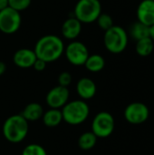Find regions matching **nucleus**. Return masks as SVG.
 Returning <instances> with one entry per match:
<instances>
[{
  "instance_id": "dca6fc26",
  "label": "nucleus",
  "mask_w": 154,
  "mask_h": 155,
  "mask_svg": "<svg viewBox=\"0 0 154 155\" xmlns=\"http://www.w3.org/2000/svg\"><path fill=\"white\" fill-rule=\"evenodd\" d=\"M85 68L92 73H98L102 71L105 66V60L100 54H91L86 59L84 64Z\"/></svg>"
},
{
  "instance_id": "4be33fe9",
  "label": "nucleus",
  "mask_w": 154,
  "mask_h": 155,
  "mask_svg": "<svg viewBox=\"0 0 154 155\" xmlns=\"http://www.w3.org/2000/svg\"><path fill=\"white\" fill-rule=\"evenodd\" d=\"M22 155H47L44 147L39 144L32 143L25 147Z\"/></svg>"
},
{
  "instance_id": "1a4fd4ad",
  "label": "nucleus",
  "mask_w": 154,
  "mask_h": 155,
  "mask_svg": "<svg viewBox=\"0 0 154 155\" xmlns=\"http://www.w3.org/2000/svg\"><path fill=\"white\" fill-rule=\"evenodd\" d=\"M149 115L150 111L148 106L140 102L130 104L124 110V118L132 124H142L145 123Z\"/></svg>"
},
{
  "instance_id": "7ed1b4c3",
  "label": "nucleus",
  "mask_w": 154,
  "mask_h": 155,
  "mask_svg": "<svg viewBox=\"0 0 154 155\" xmlns=\"http://www.w3.org/2000/svg\"><path fill=\"white\" fill-rule=\"evenodd\" d=\"M128 33L124 28L119 25H113L104 31L103 44L107 51L118 54L123 53L128 45Z\"/></svg>"
},
{
  "instance_id": "9d476101",
  "label": "nucleus",
  "mask_w": 154,
  "mask_h": 155,
  "mask_svg": "<svg viewBox=\"0 0 154 155\" xmlns=\"http://www.w3.org/2000/svg\"><path fill=\"white\" fill-rule=\"evenodd\" d=\"M68 98L69 90L67 87L57 85L48 92L46 95V103L51 108L59 109L67 103Z\"/></svg>"
},
{
  "instance_id": "0eeeda50",
  "label": "nucleus",
  "mask_w": 154,
  "mask_h": 155,
  "mask_svg": "<svg viewBox=\"0 0 154 155\" xmlns=\"http://www.w3.org/2000/svg\"><path fill=\"white\" fill-rule=\"evenodd\" d=\"M114 130V119L110 113L101 112L95 115L92 123V132L98 138L110 136Z\"/></svg>"
},
{
  "instance_id": "a211bd4d",
  "label": "nucleus",
  "mask_w": 154,
  "mask_h": 155,
  "mask_svg": "<svg viewBox=\"0 0 154 155\" xmlns=\"http://www.w3.org/2000/svg\"><path fill=\"white\" fill-rule=\"evenodd\" d=\"M63 121V114L62 111L59 109L48 110L43 114V122L47 127H55L61 124Z\"/></svg>"
},
{
  "instance_id": "bb28decb",
  "label": "nucleus",
  "mask_w": 154,
  "mask_h": 155,
  "mask_svg": "<svg viewBox=\"0 0 154 155\" xmlns=\"http://www.w3.org/2000/svg\"><path fill=\"white\" fill-rule=\"evenodd\" d=\"M5 70H6V65H5V64L4 62H1V61H0V76H1L2 74H5Z\"/></svg>"
},
{
  "instance_id": "393cba45",
  "label": "nucleus",
  "mask_w": 154,
  "mask_h": 155,
  "mask_svg": "<svg viewBox=\"0 0 154 155\" xmlns=\"http://www.w3.org/2000/svg\"><path fill=\"white\" fill-rule=\"evenodd\" d=\"M33 67H34V69L35 71H37V72H42V71H44V70L45 69V67H46V63H45L44 61L39 59V58H36L35 62H34V64H33Z\"/></svg>"
},
{
  "instance_id": "b1692460",
  "label": "nucleus",
  "mask_w": 154,
  "mask_h": 155,
  "mask_svg": "<svg viewBox=\"0 0 154 155\" xmlns=\"http://www.w3.org/2000/svg\"><path fill=\"white\" fill-rule=\"evenodd\" d=\"M72 83V75L69 72H62L58 75V84L61 86L67 87Z\"/></svg>"
},
{
  "instance_id": "6ab92c4d",
  "label": "nucleus",
  "mask_w": 154,
  "mask_h": 155,
  "mask_svg": "<svg viewBox=\"0 0 154 155\" xmlns=\"http://www.w3.org/2000/svg\"><path fill=\"white\" fill-rule=\"evenodd\" d=\"M154 49L153 41L150 37H145L136 41L135 45V51L136 53L143 57L150 55Z\"/></svg>"
},
{
  "instance_id": "cd10ccee",
  "label": "nucleus",
  "mask_w": 154,
  "mask_h": 155,
  "mask_svg": "<svg viewBox=\"0 0 154 155\" xmlns=\"http://www.w3.org/2000/svg\"><path fill=\"white\" fill-rule=\"evenodd\" d=\"M149 37L153 41L154 43V25L150 26V34H149Z\"/></svg>"
},
{
  "instance_id": "a878e982",
  "label": "nucleus",
  "mask_w": 154,
  "mask_h": 155,
  "mask_svg": "<svg viewBox=\"0 0 154 155\" xmlns=\"http://www.w3.org/2000/svg\"><path fill=\"white\" fill-rule=\"evenodd\" d=\"M8 6V0H0V11Z\"/></svg>"
},
{
  "instance_id": "4468645a",
  "label": "nucleus",
  "mask_w": 154,
  "mask_h": 155,
  "mask_svg": "<svg viewBox=\"0 0 154 155\" xmlns=\"http://www.w3.org/2000/svg\"><path fill=\"white\" fill-rule=\"evenodd\" d=\"M76 92L82 99L89 100L93 98L96 94V84L92 79L88 77L81 78L77 82Z\"/></svg>"
},
{
  "instance_id": "aec40b11",
  "label": "nucleus",
  "mask_w": 154,
  "mask_h": 155,
  "mask_svg": "<svg viewBox=\"0 0 154 155\" xmlns=\"http://www.w3.org/2000/svg\"><path fill=\"white\" fill-rule=\"evenodd\" d=\"M97 142V137L93 132H87L83 134L78 140L79 147L84 151H88L93 149Z\"/></svg>"
},
{
  "instance_id": "f8f14e48",
  "label": "nucleus",
  "mask_w": 154,
  "mask_h": 155,
  "mask_svg": "<svg viewBox=\"0 0 154 155\" xmlns=\"http://www.w3.org/2000/svg\"><path fill=\"white\" fill-rule=\"evenodd\" d=\"M136 14L139 22L148 26L154 25V1L143 0L137 7Z\"/></svg>"
},
{
  "instance_id": "5701e85b",
  "label": "nucleus",
  "mask_w": 154,
  "mask_h": 155,
  "mask_svg": "<svg viewBox=\"0 0 154 155\" xmlns=\"http://www.w3.org/2000/svg\"><path fill=\"white\" fill-rule=\"evenodd\" d=\"M32 3V0H8V6L18 11H24L27 9Z\"/></svg>"
},
{
  "instance_id": "f3484780",
  "label": "nucleus",
  "mask_w": 154,
  "mask_h": 155,
  "mask_svg": "<svg viewBox=\"0 0 154 155\" xmlns=\"http://www.w3.org/2000/svg\"><path fill=\"white\" fill-rule=\"evenodd\" d=\"M129 34H130V36H132V38L136 41L145 38V37H149L150 26H148L139 21L134 22L130 26Z\"/></svg>"
},
{
  "instance_id": "6e6552de",
  "label": "nucleus",
  "mask_w": 154,
  "mask_h": 155,
  "mask_svg": "<svg viewBox=\"0 0 154 155\" xmlns=\"http://www.w3.org/2000/svg\"><path fill=\"white\" fill-rule=\"evenodd\" d=\"M64 53L65 54L68 62L75 66L84 65L90 55L87 46L84 43L75 40H73L66 47H64Z\"/></svg>"
},
{
  "instance_id": "39448f33",
  "label": "nucleus",
  "mask_w": 154,
  "mask_h": 155,
  "mask_svg": "<svg viewBox=\"0 0 154 155\" xmlns=\"http://www.w3.org/2000/svg\"><path fill=\"white\" fill-rule=\"evenodd\" d=\"M101 13L102 5L99 0H79L74 9V17L82 24L95 22Z\"/></svg>"
},
{
  "instance_id": "9b49d317",
  "label": "nucleus",
  "mask_w": 154,
  "mask_h": 155,
  "mask_svg": "<svg viewBox=\"0 0 154 155\" xmlns=\"http://www.w3.org/2000/svg\"><path fill=\"white\" fill-rule=\"evenodd\" d=\"M36 55L34 50L29 48H21L15 51L13 56L14 64L23 69H27L33 67L34 63L36 60Z\"/></svg>"
},
{
  "instance_id": "f257e3e1",
  "label": "nucleus",
  "mask_w": 154,
  "mask_h": 155,
  "mask_svg": "<svg viewBox=\"0 0 154 155\" xmlns=\"http://www.w3.org/2000/svg\"><path fill=\"white\" fill-rule=\"evenodd\" d=\"M34 51L37 58L47 63L58 60L64 52L63 40L55 35H46L39 38Z\"/></svg>"
},
{
  "instance_id": "c85d7f7f",
  "label": "nucleus",
  "mask_w": 154,
  "mask_h": 155,
  "mask_svg": "<svg viewBox=\"0 0 154 155\" xmlns=\"http://www.w3.org/2000/svg\"><path fill=\"white\" fill-rule=\"evenodd\" d=\"M152 1H154V0H152Z\"/></svg>"
},
{
  "instance_id": "423d86ee",
  "label": "nucleus",
  "mask_w": 154,
  "mask_h": 155,
  "mask_svg": "<svg viewBox=\"0 0 154 155\" xmlns=\"http://www.w3.org/2000/svg\"><path fill=\"white\" fill-rule=\"evenodd\" d=\"M22 17L20 12L7 6L0 11V31L5 35H12L21 26Z\"/></svg>"
},
{
  "instance_id": "ddd939ff",
  "label": "nucleus",
  "mask_w": 154,
  "mask_h": 155,
  "mask_svg": "<svg viewBox=\"0 0 154 155\" xmlns=\"http://www.w3.org/2000/svg\"><path fill=\"white\" fill-rule=\"evenodd\" d=\"M62 35L68 40H75L82 32V23L74 16L69 17L62 25Z\"/></svg>"
},
{
  "instance_id": "2eb2a0df",
  "label": "nucleus",
  "mask_w": 154,
  "mask_h": 155,
  "mask_svg": "<svg viewBox=\"0 0 154 155\" xmlns=\"http://www.w3.org/2000/svg\"><path fill=\"white\" fill-rule=\"evenodd\" d=\"M44 114V109L41 104L37 103H31L27 104L23 110L21 115L27 122H34L40 119Z\"/></svg>"
},
{
  "instance_id": "20e7f679",
  "label": "nucleus",
  "mask_w": 154,
  "mask_h": 155,
  "mask_svg": "<svg viewBox=\"0 0 154 155\" xmlns=\"http://www.w3.org/2000/svg\"><path fill=\"white\" fill-rule=\"evenodd\" d=\"M89 113V106L83 100L66 103L62 110L63 120L72 125H77L84 123L88 118Z\"/></svg>"
},
{
  "instance_id": "412c9836",
  "label": "nucleus",
  "mask_w": 154,
  "mask_h": 155,
  "mask_svg": "<svg viewBox=\"0 0 154 155\" xmlns=\"http://www.w3.org/2000/svg\"><path fill=\"white\" fill-rule=\"evenodd\" d=\"M96 22H97L98 26L103 31L108 30L113 25V20L112 16L106 13H101L98 18L96 19Z\"/></svg>"
},
{
  "instance_id": "f03ea898",
  "label": "nucleus",
  "mask_w": 154,
  "mask_h": 155,
  "mask_svg": "<svg viewBox=\"0 0 154 155\" xmlns=\"http://www.w3.org/2000/svg\"><path fill=\"white\" fill-rule=\"evenodd\" d=\"M28 134V122L21 115L15 114L8 117L3 125V134L5 138L12 143H21Z\"/></svg>"
}]
</instances>
